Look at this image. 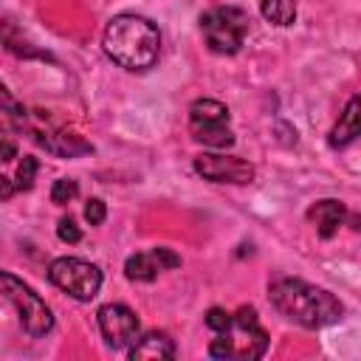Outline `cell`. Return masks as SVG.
Returning <instances> with one entry per match:
<instances>
[{
	"instance_id": "2",
	"label": "cell",
	"mask_w": 361,
	"mask_h": 361,
	"mask_svg": "<svg viewBox=\"0 0 361 361\" xmlns=\"http://www.w3.org/2000/svg\"><path fill=\"white\" fill-rule=\"evenodd\" d=\"M102 45L116 65L127 71H149L161 54V34L147 17L118 14L107 23Z\"/></svg>"
},
{
	"instance_id": "8",
	"label": "cell",
	"mask_w": 361,
	"mask_h": 361,
	"mask_svg": "<svg viewBox=\"0 0 361 361\" xmlns=\"http://www.w3.org/2000/svg\"><path fill=\"white\" fill-rule=\"evenodd\" d=\"M99 330L113 350H130L141 336V322L127 305H104L99 307Z\"/></svg>"
},
{
	"instance_id": "19",
	"label": "cell",
	"mask_w": 361,
	"mask_h": 361,
	"mask_svg": "<svg viewBox=\"0 0 361 361\" xmlns=\"http://www.w3.org/2000/svg\"><path fill=\"white\" fill-rule=\"evenodd\" d=\"M231 319H234V316H228V313L220 310V307H212V310L206 313V324H209L214 333H223V330L231 324Z\"/></svg>"
},
{
	"instance_id": "6",
	"label": "cell",
	"mask_w": 361,
	"mask_h": 361,
	"mask_svg": "<svg viewBox=\"0 0 361 361\" xmlns=\"http://www.w3.org/2000/svg\"><path fill=\"white\" fill-rule=\"evenodd\" d=\"M189 133L195 141L226 149L234 144V133L228 127V107L217 99H197L189 107Z\"/></svg>"
},
{
	"instance_id": "12",
	"label": "cell",
	"mask_w": 361,
	"mask_h": 361,
	"mask_svg": "<svg viewBox=\"0 0 361 361\" xmlns=\"http://www.w3.org/2000/svg\"><path fill=\"white\" fill-rule=\"evenodd\" d=\"M133 361H144V358H152V361H161V358H175V341L161 333V330H152L147 336H138V341L127 350Z\"/></svg>"
},
{
	"instance_id": "17",
	"label": "cell",
	"mask_w": 361,
	"mask_h": 361,
	"mask_svg": "<svg viewBox=\"0 0 361 361\" xmlns=\"http://www.w3.org/2000/svg\"><path fill=\"white\" fill-rule=\"evenodd\" d=\"M104 214H107L104 200L90 197V200H87V206H85V220H87L90 226H102V223H104Z\"/></svg>"
},
{
	"instance_id": "1",
	"label": "cell",
	"mask_w": 361,
	"mask_h": 361,
	"mask_svg": "<svg viewBox=\"0 0 361 361\" xmlns=\"http://www.w3.org/2000/svg\"><path fill=\"white\" fill-rule=\"evenodd\" d=\"M268 296H271V305L290 322L307 327V330H319V327H327V324H336L344 313L341 302L324 290V288H316V285H307L302 279H290V276H282V279H274L271 288H268Z\"/></svg>"
},
{
	"instance_id": "9",
	"label": "cell",
	"mask_w": 361,
	"mask_h": 361,
	"mask_svg": "<svg viewBox=\"0 0 361 361\" xmlns=\"http://www.w3.org/2000/svg\"><path fill=\"white\" fill-rule=\"evenodd\" d=\"M195 172L214 183H251L254 180V166L237 155H214V152L197 155Z\"/></svg>"
},
{
	"instance_id": "11",
	"label": "cell",
	"mask_w": 361,
	"mask_h": 361,
	"mask_svg": "<svg viewBox=\"0 0 361 361\" xmlns=\"http://www.w3.org/2000/svg\"><path fill=\"white\" fill-rule=\"evenodd\" d=\"M347 217H350V212L341 200H319L307 209V220L316 226L319 237H324V240H330L344 226Z\"/></svg>"
},
{
	"instance_id": "13",
	"label": "cell",
	"mask_w": 361,
	"mask_h": 361,
	"mask_svg": "<svg viewBox=\"0 0 361 361\" xmlns=\"http://www.w3.org/2000/svg\"><path fill=\"white\" fill-rule=\"evenodd\" d=\"M358 135H361V96H353L347 102V107L341 110L333 133H330V144L333 147H347Z\"/></svg>"
},
{
	"instance_id": "10",
	"label": "cell",
	"mask_w": 361,
	"mask_h": 361,
	"mask_svg": "<svg viewBox=\"0 0 361 361\" xmlns=\"http://www.w3.org/2000/svg\"><path fill=\"white\" fill-rule=\"evenodd\" d=\"M175 265H180V257H178L175 251L158 245V248H152V251H138V254L127 257L124 274H127V279H133V282H152L161 271H169V268H175Z\"/></svg>"
},
{
	"instance_id": "7",
	"label": "cell",
	"mask_w": 361,
	"mask_h": 361,
	"mask_svg": "<svg viewBox=\"0 0 361 361\" xmlns=\"http://www.w3.org/2000/svg\"><path fill=\"white\" fill-rule=\"evenodd\" d=\"M48 279L79 302H90L102 288V271L79 257H59L48 265Z\"/></svg>"
},
{
	"instance_id": "18",
	"label": "cell",
	"mask_w": 361,
	"mask_h": 361,
	"mask_svg": "<svg viewBox=\"0 0 361 361\" xmlns=\"http://www.w3.org/2000/svg\"><path fill=\"white\" fill-rule=\"evenodd\" d=\"M56 234H59L62 243H79L82 240V231H79V226H76L73 217H62L59 226H56Z\"/></svg>"
},
{
	"instance_id": "14",
	"label": "cell",
	"mask_w": 361,
	"mask_h": 361,
	"mask_svg": "<svg viewBox=\"0 0 361 361\" xmlns=\"http://www.w3.org/2000/svg\"><path fill=\"white\" fill-rule=\"evenodd\" d=\"M34 175H37V161L31 155H23V161L17 164V175L14 178H0V183H3V192H0L3 200H8L14 195V189H20V192L31 189Z\"/></svg>"
},
{
	"instance_id": "5",
	"label": "cell",
	"mask_w": 361,
	"mask_h": 361,
	"mask_svg": "<svg viewBox=\"0 0 361 361\" xmlns=\"http://www.w3.org/2000/svg\"><path fill=\"white\" fill-rule=\"evenodd\" d=\"M0 285H3V296L17 307L20 313V322H23V330L34 338L45 336L51 327H54V313L51 307L42 302L39 293H34L23 279H17L14 274H3L0 276Z\"/></svg>"
},
{
	"instance_id": "15",
	"label": "cell",
	"mask_w": 361,
	"mask_h": 361,
	"mask_svg": "<svg viewBox=\"0 0 361 361\" xmlns=\"http://www.w3.org/2000/svg\"><path fill=\"white\" fill-rule=\"evenodd\" d=\"M259 11L274 25H293L296 20V0H259Z\"/></svg>"
},
{
	"instance_id": "4",
	"label": "cell",
	"mask_w": 361,
	"mask_h": 361,
	"mask_svg": "<svg viewBox=\"0 0 361 361\" xmlns=\"http://www.w3.org/2000/svg\"><path fill=\"white\" fill-rule=\"evenodd\" d=\"M200 31L214 54H237L248 34V14L237 6H214L203 11Z\"/></svg>"
},
{
	"instance_id": "16",
	"label": "cell",
	"mask_w": 361,
	"mask_h": 361,
	"mask_svg": "<svg viewBox=\"0 0 361 361\" xmlns=\"http://www.w3.org/2000/svg\"><path fill=\"white\" fill-rule=\"evenodd\" d=\"M76 195H79V186H76V180H71V178H59V180H54V186H51V200L59 203V206L71 203Z\"/></svg>"
},
{
	"instance_id": "3",
	"label": "cell",
	"mask_w": 361,
	"mask_h": 361,
	"mask_svg": "<svg viewBox=\"0 0 361 361\" xmlns=\"http://www.w3.org/2000/svg\"><path fill=\"white\" fill-rule=\"evenodd\" d=\"M268 350V333L257 322L254 307H240L231 319V324L217 333L209 344L212 358H237V361H254L262 358Z\"/></svg>"
}]
</instances>
